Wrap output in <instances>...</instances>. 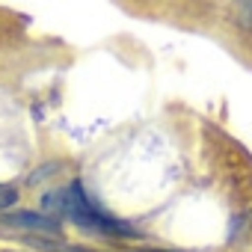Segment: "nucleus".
Listing matches in <instances>:
<instances>
[{
  "mask_svg": "<svg viewBox=\"0 0 252 252\" xmlns=\"http://www.w3.org/2000/svg\"><path fill=\"white\" fill-rule=\"evenodd\" d=\"M42 211L57 217V220H68L77 228H86V231L101 234V237H137L140 234L131 222H125L116 214L104 211L92 199V193L83 187V181H71V184L48 193L42 199Z\"/></svg>",
  "mask_w": 252,
  "mask_h": 252,
  "instance_id": "obj_1",
  "label": "nucleus"
},
{
  "mask_svg": "<svg viewBox=\"0 0 252 252\" xmlns=\"http://www.w3.org/2000/svg\"><path fill=\"white\" fill-rule=\"evenodd\" d=\"M63 228L57 217L51 214H33V211H18V214H0V234H21V237H57Z\"/></svg>",
  "mask_w": 252,
  "mask_h": 252,
  "instance_id": "obj_2",
  "label": "nucleus"
},
{
  "mask_svg": "<svg viewBox=\"0 0 252 252\" xmlns=\"http://www.w3.org/2000/svg\"><path fill=\"white\" fill-rule=\"evenodd\" d=\"M15 199H18L15 187H9V184H0V211L12 208V205H15Z\"/></svg>",
  "mask_w": 252,
  "mask_h": 252,
  "instance_id": "obj_3",
  "label": "nucleus"
}]
</instances>
